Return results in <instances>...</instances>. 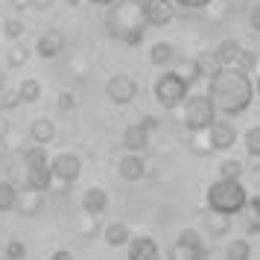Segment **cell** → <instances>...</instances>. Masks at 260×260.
<instances>
[{
	"label": "cell",
	"instance_id": "cell-1",
	"mask_svg": "<svg viewBox=\"0 0 260 260\" xmlns=\"http://www.w3.org/2000/svg\"><path fill=\"white\" fill-rule=\"evenodd\" d=\"M208 96H211L216 114H225V117H237L248 111L251 100H254V82L251 76L243 71H237L234 64L228 68H219L208 79Z\"/></svg>",
	"mask_w": 260,
	"mask_h": 260
},
{
	"label": "cell",
	"instance_id": "cell-2",
	"mask_svg": "<svg viewBox=\"0 0 260 260\" xmlns=\"http://www.w3.org/2000/svg\"><path fill=\"white\" fill-rule=\"evenodd\" d=\"M205 202H208V211L222 213V216H237L246 208L248 193L240 184V178H216L205 193Z\"/></svg>",
	"mask_w": 260,
	"mask_h": 260
},
{
	"label": "cell",
	"instance_id": "cell-3",
	"mask_svg": "<svg viewBox=\"0 0 260 260\" xmlns=\"http://www.w3.org/2000/svg\"><path fill=\"white\" fill-rule=\"evenodd\" d=\"M152 94H155V100H158V106L167 108V111H173V108L184 106V100L190 96V85L178 71H164L155 79Z\"/></svg>",
	"mask_w": 260,
	"mask_h": 260
},
{
	"label": "cell",
	"instance_id": "cell-4",
	"mask_svg": "<svg viewBox=\"0 0 260 260\" xmlns=\"http://www.w3.org/2000/svg\"><path fill=\"white\" fill-rule=\"evenodd\" d=\"M213 120H216V108H213L208 94H193L184 100V126L193 135L208 132L213 126Z\"/></svg>",
	"mask_w": 260,
	"mask_h": 260
},
{
	"label": "cell",
	"instance_id": "cell-5",
	"mask_svg": "<svg viewBox=\"0 0 260 260\" xmlns=\"http://www.w3.org/2000/svg\"><path fill=\"white\" fill-rule=\"evenodd\" d=\"M106 96L114 106H132L135 96H138V82L129 73H114V76L106 79Z\"/></svg>",
	"mask_w": 260,
	"mask_h": 260
},
{
	"label": "cell",
	"instance_id": "cell-6",
	"mask_svg": "<svg viewBox=\"0 0 260 260\" xmlns=\"http://www.w3.org/2000/svg\"><path fill=\"white\" fill-rule=\"evenodd\" d=\"M50 173H53V181L73 184L76 178L82 176V161H79V155H73V152H61L50 161Z\"/></svg>",
	"mask_w": 260,
	"mask_h": 260
},
{
	"label": "cell",
	"instance_id": "cell-7",
	"mask_svg": "<svg viewBox=\"0 0 260 260\" xmlns=\"http://www.w3.org/2000/svg\"><path fill=\"white\" fill-rule=\"evenodd\" d=\"M143 21L149 26H167L176 18V3L173 0H143Z\"/></svg>",
	"mask_w": 260,
	"mask_h": 260
},
{
	"label": "cell",
	"instance_id": "cell-8",
	"mask_svg": "<svg viewBox=\"0 0 260 260\" xmlns=\"http://www.w3.org/2000/svg\"><path fill=\"white\" fill-rule=\"evenodd\" d=\"M237 143V129L231 120H213V126L208 129V149L225 152Z\"/></svg>",
	"mask_w": 260,
	"mask_h": 260
},
{
	"label": "cell",
	"instance_id": "cell-9",
	"mask_svg": "<svg viewBox=\"0 0 260 260\" xmlns=\"http://www.w3.org/2000/svg\"><path fill=\"white\" fill-rule=\"evenodd\" d=\"M64 36H61L59 29H47V32H41L36 41V53L41 59H59L61 53H64Z\"/></svg>",
	"mask_w": 260,
	"mask_h": 260
},
{
	"label": "cell",
	"instance_id": "cell-10",
	"mask_svg": "<svg viewBox=\"0 0 260 260\" xmlns=\"http://www.w3.org/2000/svg\"><path fill=\"white\" fill-rule=\"evenodd\" d=\"M129 260H161V248L152 237L138 234L129 240Z\"/></svg>",
	"mask_w": 260,
	"mask_h": 260
},
{
	"label": "cell",
	"instance_id": "cell-11",
	"mask_svg": "<svg viewBox=\"0 0 260 260\" xmlns=\"http://www.w3.org/2000/svg\"><path fill=\"white\" fill-rule=\"evenodd\" d=\"M149 138H152V132H146L141 123H132V126H126V129H123V138H120V143H123L129 152H146Z\"/></svg>",
	"mask_w": 260,
	"mask_h": 260
},
{
	"label": "cell",
	"instance_id": "cell-12",
	"mask_svg": "<svg viewBox=\"0 0 260 260\" xmlns=\"http://www.w3.org/2000/svg\"><path fill=\"white\" fill-rule=\"evenodd\" d=\"M82 211L85 216H103L108 211V193L103 187H88L82 193Z\"/></svg>",
	"mask_w": 260,
	"mask_h": 260
},
{
	"label": "cell",
	"instance_id": "cell-13",
	"mask_svg": "<svg viewBox=\"0 0 260 260\" xmlns=\"http://www.w3.org/2000/svg\"><path fill=\"white\" fill-rule=\"evenodd\" d=\"M120 178H126V181H141L143 176H146V164H143V158L141 152H129V155H123L120 158Z\"/></svg>",
	"mask_w": 260,
	"mask_h": 260
},
{
	"label": "cell",
	"instance_id": "cell-14",
	"mask_svg": "<svg viewBox=\"0 0 260 260\" xmlns=\"http://www.w3.org/2000/svg\"><path fill=\"white\" fill-rule=\"evenodd\" d=\"M41 208H44V193L29 190V187H24L21 193H18V202H15V211L18 213H24V216H36Z\"/></svg>",
	"mask_w": 260,
	"mask_h": 260
},
{
	"label": "cell",
	"instance_id": "cell-15",
	"mask_svg": "<svg viewBox=\"0 0 260 260\" xmlns=\"http://www.w3.org/2000/svg\"><path fill=\"white\" fill-rule=\"evenodd\" d=\"M29 135H32V141H36L38 146H47V143L56 141V123L50 117H36L32 126H29Z\"/></svg>",
	"mask_w": 260,
	"mask_h": 260
},
{
	"label": "cell",
	"instance_id": "cell-16",
	"mask_svg": "<svg viewBox=\"0 0 260 260\" xmlns=\"http://www.w3.org/2000/svg\"><path fill=\"white\" fill-rule=\"evenodd\" d=\"M240 216H243V225H246L248 234H260V193L257 196H248L246 208L240 211Z\"/></svg>",
	"mask_w": 260,
	"mask_h": 260
},
{
	"label": "cell",
	"instance_id": "cell-17",
	"mask_svg": "<svg viewBox=\"0 0 260 260\" xmlns=\"http://www.w3.org/2000/svg\"><path fill=\"white\" fill-rule=\"evenodd\" d=\"M103 237H106V243H108L111 248L129 246V240H132V228H129L126 222H111V225H106Z\"/></svg>",
	"mask_w": 260,
	"mask_h": 260
},
{
	"label": "cell",
	"instance_id": "cell-18",
	"mask_svg": "<svg viewBox=\"0 0 260 260\" xmlns=\"http://www.w3.org/2000/svg\"><path fill=\"white\" fill-rule=\"evenodd\" d=\"M193 64H196V71H199L202 79H211L213 73L222 68V61H219V56H216L213 50H202L199 56L193 59Z\"/></svg>",
	"mask_w": 260,
	"mask_h": 260
},
{
	"label": "cell",
	"instance_id": "cell-19",
	"mask_svg": "<svg viewBox=\"0 0 260 260\" xmlns=\"http://www.w3.org/2000/svg\"><path fill=\"white\" fill-rule=\"evenodd\" d=\"M213 53L219 56L222 68H228V64H234V61L240 59V53H243V44H240L237 38H222V41L213 47Z\"/></svg>",
	"mask_w": 260,
	"mask_h": 260
},
{
	"label": "cell",
	"instance_id": "cell-20",
	"mask_svg": "<svg viewBox=\"0 0 260 260\" xmlns=\"http://www.w3.org/2000/svg\"><path fill=\"white\" fill-rule=\"evenodd\" d=\"M205 228H208V234L216 240V237H222L231 231V216H222V213H213V211H205Z\"/></svg>",
	"mask_w": 260,
	"mask_h": 260
},
{
	"label": "cell",
	"instance_id": "cell-21",
	"mask_svg": "<svg viewBox=\"0 0 260 260\" xmlns=\"http://www.w3.org/2000/svg\"><path fill=\"white\" fill-rule=\"evenodd\" d=\"M24 167L26 170H44V167H50V155H47V146H29V149H24Z\"/></svg>",
	"mask_w": 260,
	"mask_h": 260
},
{
	"label": "cell",
	"instance_id": "cell-22",
	"mask_svg": "<svg viewBox=\"0 0 260 260\" xmlns=\"http://www.w3.org/2000/svg\"><path fill=\"white\" fill-rule=\"evenodd\" d=\"M26 187L38 190V193H47V190L53 187V173H50V167H44V170H26Z\"/></svg>",
	"mask_w": 260,
	"mask_h": 260
},
{
	"label": "cell",
	"instance_id": "cell-23",
	"mask_svg": "<svg viewBox=\"0 0 260 260\" xmlns=\"http://www.w3.org/2000/svg\"><path fill=\"white\" fill-rule=\"evenodd\" d=\"M173 59H176L173 44H167V41H155L152 47H149V64H155V68H167Z\"/></svg>",
	"mask_w": 260,
	"mask_h": 260
},
{
	"label": "cell",
	"instance_id": "cell-24",
	"mask_svg": "<svg viewBox=\"0 0 260 260\" xmlns=\"http://www.w3.org/2000/svg\"><path fill=\"white\" fill-rule=\"evenodd\" d=\"M225 260H251V243L246 237H237L225 248Z\"/></svg>",
	"mask_w": 260,
	"mask_h": 260
},
{
	"label": "cell",
	"instance_id": "cell-25",
	"mask_svg": "<svg viewBox=\"0 0 260 260\" xmlns=\"http://www.w3.org/2000/svg\"><path fill=\"white\" fill-rule=\"evenodd\" d=\"M18 96H21V103H38L41 100V82L26 76L24 82L18 85Z\"/></svg>",
	"mask_w": 260,
	"mask_h": 260
},
{
	"label": "cell",
	"instance_id": "cell-26",
	"mask_svg": "<svg viewBox=\"0 0 260 260\" xmlns=\"http://www.w3.org/2000/svg\"><path fill=\"white\" fill-rule=\"evenodd\" d=\"M199 257H208V254H199V251H193L190 246L178 243V240L170 246V251H167V260H199Z\"/></svg>",
	"mask_w": 260,
	"mask_h": 260
},
{
	"label": "cell",
	"instance_id": "cell-27",
	"mask_svg": "<svg viewBox=\"0 0 260 260\" xmlns=\"http://www.w3.org/2000/svg\"><path fill=\"white\" fill-rule=\"evenodd\" d=\"M178 243L190 246L193 251H199V254H208V248H205V243H202V234L196 231V228H181V234H178Z\"/></svg>",
	"mask_w": 260,
	"mask_h": 260
},
{
	"label": "cell",
	"instance_id": "cell-28",
	"mask_svg": "<svg viewBox=\"0 0 260 260\" xmlns=\"http://www.w3.org/2000/svg\"><path fill=\"white\" fill-rule=\"evenodd\" d=\"M114 38H120V44H126V47H141L143 44V24L141 26H126V29H120Z\"/></svg>",
	"mask_w": 260,
	"mask_h": 260
},
{
	"label": "cell",
	"instance_id": "cell-29",
	"mask_svg": "<svg viewBox=\"0 0 260 260\" xmlns=\"http://www.w3.org/2000/svg\"><path fill=\"white\" fill-rule=\"evenodd\" d=\"M15 202H18V190L9 181H0V211H15Z\"/></svg>",
	"mask_w": 260,
	"mask_h": 260
},
{
	"label": "cell",
	"instance_id": "cell-30",
	"mask_svg": "<svg viewBox=\"0 0 260 260\" xmlns=\"http://www.w3.org/2000/svg\"><path fill=\"white\" fill-rule=\"evenodd\" d=\"M26 32V24L21 18H9V21H3V36L9 38V41H18V38Z\"/></svg>",
	"mask_w": 260,
	"mask_h": 260
},
{
	"label": "cell",
	"instance_id": "cell-31",
	"mask_svg": "<svg viewBox=\"0 0 260 260\" xmlns=\"http://www.w3.org/2000/svg\"><path fill=\"white\" fill-rule=\"evenodd\" d=\"M234 68H237V71H243V73L254 71V68H257V53H251V50H246V47H243V53H240V59L234 61Z\"/></svg>",
	"mask_w": 260,
	"mask_h": 260
},
{
	"label": "cell",
	"instance_id": "cell-32",
	"mask_svg": "<svg viewBox=\"0 0 260 260\" xmlns=\"http://www.w3.org/2000/svg\"><path fill=\"white\" fill-rule=\"evenodd\" d=\"M246 152L260 158V126H251L246 132Z\"/></svg>",
	"mask_w": 260,
	"mask_h": 260
},
{
	"label": "cell",
	"instance_id": "cell-33",
	"mask_svg": "<svg viewBox=\"0 0 260 260\" xmlns=\"http://www.w3.org/2000/svg\"><path fill=\"white\" fill-rule=\"evenodd\" d=\"M240 176H243V164L240 161L228 158V161L219 164V178H240Z\"/></svg>",
	"mask_w": 260,
	"mask_h": 260
},
{
	"label": "cell",
	"instance_id": "cell-34",
	"mask_svg": "<svg viewBox=\"0 0 260 260\" xmlns=\"http://www.w3.org/2000/svg\"><path fill=\"white\" fill-rule=\"evenodd\" d=\"M9 64L12 68H21V64H26V59H29V50L26 47H21V44H15V47H9Z\"/></svg>",
	"mask_w": 260,
	"mask_h": 260
},
{
	"label": "cell",
	"instance_id": "cell-35",
	"mask_svg": "<svg viewBox=\"0 0 260 260\" xmlns=\"http://www.w3.org/2000/svg\"><path fill=\"white\" fill-rule=\"evenodd\" d=\"M6 257L9 260H24L26 257V246L21 243V240H9V243H6Z\"/></svg>",
	"mask_w": 260,
	"mask_h": 260
},
{
	"label": "cell",
	"instance_id": "cell-36",
	"mask_svg": "<svg viewBox=\"0 0 260 260\" xmlns=\"http://www.w3.org/2000/svg\"><path fill=\"white\" fill-rule=\"evenodd\" d=\"M15 106H21V96H18V91L0 88V108H15Z\"/></svg>",
	"mask_w": 260,
	"mask_h": 260
},
{
	"label": "cell",
	"instance_id": "cell-37",
	"mask_svg": "<svg viewBox=\"0 0 260 260\" xmlns=\"http://www.w3.org/2000/svg\"><path fill=\"white\" fill-rule=\"evenodd\" d=\"M76 108V94L73 91H61L59 94V111H71Z\"/></svg>",
	"mask_w": 260,
	"mask_h": 260
},
{
	"label": "cell",
	"instance_id": "cell-38",
	"mask_svg": "<svg viewBox=\"0 0 260 260\" xmlns=\"http://www.w3.org/2000/svg\"><path fill=\"white\" fill-rule=\"evenodd\" d=\"M173 3H176V9H205L213 0H173Z\"/></svg>",
	"mask_w": 260,
	"mask_h": 260
},
{
	"label": "cell",
	"instance_id": "cell-39",
	"mask_svg": "<svg viewBox=\"0 0 260 260\" xmlns=\"http://www.w3.org/2000/svg\"><path fill=\"white\" fill-rule=\"evenodd\" d=\"M248 24H251L254 32H260V3L257 6H251V12H248Z\"/></svg>",
	"mask_w": 260,
	"mask_h": 260
},
{
	"label": "cell",
	"instance_id": "cell-40",
	"mask_svg": "<svg viewBox=\"0 0 260 260\" xmlns=\"http://www.w3.org/2000/svg\"><path fill=\"white\" fill-rule=\"evenodd\" d=\"M53 3H56V0H29V6H32V9H38V12H47V9H53Z\"/></svg>",
	"mask_w": 260,
	"mask_h": 260
},
{
	"label": "cell",
	"instance_id": "cell-41",
	"mask_svg": "<svg viewBox=\"0 0 260 260\" xmlns=\"http://www.w3.org/2000/svg\"><path fill=\"white\" fill-rule=\"evenodd\" d=\"M141 126H143L146 132H155V129H158V117H152V114H143Z\"/></svg>",
	"mask_w": 260,
	"mask_h": 260
},
{
	"label": "cell",
	"instance_id": "cell-42",
	"mask_svg": "<svg viewBox=\"0 0 260 260\" xmlns=\"http://www.w3.org/2000/svg\"><path fill=\"white\" fill-rule=\"evenodd\" d=\"M50 260H76V257H73L68 248H59V251H53V254H50Z\"/></svg>",
	"mask_w": 260,
	"mask_h": 260
},
{
	"label": "cell",
	"instance_id": "cell-43",
	"mask_svg": "<svg viewBox=\"0 0 260 260\" xmlns=\"http://www.w3.org/2000/svg\"><path fill=\"white\" fill-rule=\"evenodd\" d=\"M88 3H94V6H103V9H111L117 0H88Z\"/></svg>",
	"mask_w": 260,
	"mask_h": 260
},
{
	"label": "cell",
	"instance_id": "cell-44",
	"mask_svg": "<svg viewBox=\"0 0 260 260\" xmlns=\"http://www.w3.org/2000/svg\"><path fill=\"white\" fill-rule=\"evenodd\" d=\"M12 6H15V9H26V6H29V0H12Z\"/></svg>",
	"mask_w": 260,
	"mask_h": 260
},
{
	"label": "cell",
	"instance_id": "cell-45",
	"mask_svg": "<svg viewBox=\"0 0 260 260\" xmlns=\"http://www.w3.org/2000/svg\"><path fill=\"white\" fill-rule=\"evenodd\" d=\"M64 3H68V6H71V9H76V6H79V3H82V0H64Z\"/></svg>",
	"mask_w": 260,
	"mask_h": 260
},
{
	"label": "cell",
	"instance_id": "cell-46",
	"mask_svg": "<svg viewBox=\"0 0 260 260\" xmlns=\"http://www.w3.org/2000/svg\"><path fill=\"white\" fill-rule=\"evenodd\" d=\"M254 94H260V76H257V82H254Z\"/></svg>",
	"mask_w": 260,
	"mask_h": 260
},
{
	"label": "cell",
	"instance_id": "cell-47",
	"mask_svg": "<svg viewBox=\"0 0 260 260\" xmlns=\"http://www.w3.org/2000/svg\"><path fill=\"white\" fill-rule=\"evenodd\" d=\"M0 36H3V21H0Z\"/></svg>",
	"mask_w": 260,
	"mask_h": 260
},
{
	"label": "cell",
	"instance_id": "cell-48",
	"mask_svg": "<svg viewBox=\"0 0 260 260\" xmlns=\"http://www.w3.org/2000/svg\"><path fill=\"white\" fill-rule=\"evenodd\" d=\"M0 141H3V129H0Z\"/></svg>",
	"mask_w": 260,
	"mask_h": 260
},
{
	"label": "cell",
	"instance_id": "cell-49",
	"mask_svg": "<svg viewBox=\"0 0 260 260\" xmlns=\"http://www.w3.org/2000/svg\"><path fill=\"white\" fill-rule=\"evenodd\" d=\"M0 88H3V76H0Z\"/></svg>",
	"mask_w": 260,
	"mask_h": 260
},
{
	"label": "cell",
	"instance_id": "cell-50",
	"mask_svg": "<svg viewBox=\"0 0 260 260\" xmlns=\"http://www.w3.org/2000/svg\"><path fill=\"white\" fill-rule=\"evenodd\" d=\"M199 260H208V257H199Z\"/></svg>",
	"mask_w": 260,
	"mask_h": 260
},
{
	"label": "cell",
	"instance_id": "cell-51",
	"mask_svg": "<svg viewBox=\"0 0 260 260\" xmlns=\"http://www.w3.org/2000/svg\"><path fill=\"white\" fill-rule=\"evenodd\" d=\"M257 187H260V181H257Z\"/></svg>",
	"mask_w": 260,
	"mask_h": 260
}]
</instances>
